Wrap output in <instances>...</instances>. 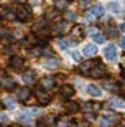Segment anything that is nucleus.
Here are the masks:
<instances>
[{
  "label": "nucleus",
  "mask_w": 125,
  "mask_h": 127,
  "mask_svg": "<svg viewBox=\"0 0 125 127\" xmlns=\"http://www.w3.org/2000/svg\"><path fill=\"white\" fill-rule=\"evenodd\" d=\"M89 76H91V78H104V76H105V68L97 64L96 68H92V71L89 73Z\"/></svg>",
  "instance_id": "nucleus-4"
},
{
  "label": "nucleus",
  "mask_w": 125,
  "mask_h": 127,
  "mask_svg": "<svg viewBox=\"0 0 125 127\" xmlns=\"http://www.w3.org/2000/svg\"><path fill=\"white\" fill-rule=\"evenodd\" d=\"M119 5H120V3H117V2H112V3H109V8H110L112 12H115V13H117V12H120V7H119Z\"/></svg>",
  "instance_id": "nucleus-24"
},
{
  "label": "nucleus",
  "mask_w": 125,
  "mask_h": 127,
  "mask_svg": "<svg viewBox=\"0 0 125 127\" xmlns=\"http://www.w3.org/2000/svg\"><path fill=\"white\" fill-rule=\"evenodd\" d=\"M31 55H33V56H38V55H41V48H35V50H31Z\"/></svg>",
  "instance_id": "nucleus-34"
},
{
  "label": "nucleus",
  "mask_w": 125,
  "mask_h": 127,
  "mask_svg": "<svg viewBox=\"0 0 125 127\" xmlns=\"http://www.w3.org/2000/svg\"><path fill=\"white\" fill-rule=\"evenodd\" d=\"M5 104H7L8 107H15V101H13V99H10V97L5 99Z\"/></svg>",
  "instance_id": "nucleus-31"
},
{
  "label": "nucleus",
  "mask_w": 125,
  "mask_h": 127,
  "mask_svg": "<svg viewBox=\"0 0 125 127\" xmlns=\"http://www.w3.org/2000/svg\"><path fill=\"white\" fill-rule=\"evenodd\" d=\"M94 40H96V43H104V40H105V35H104V33H97V35L94 36Z\"/></svg>",
  "instance_id": "nucleus-27"
},
{
  "label": "nucleus",
  "mask_w": 125,
  "mask_h": 127,
  "mask_svg": "<svg viewBox=\"0 0 125 127\" xmlns=\"http://www.w3.org/2000/svg\"><path fill=\"white\" fill-rule=\"evenodd\" d=\"M96 53H97L96 45H86V46H84V55H86V56H94Z\"/></svg>",
  "instance_id": "nucleus-14"
},
{
  "label": "nucleus",
  "mask_w": 125,
  "mask_h": 127,
  "mask_svg": "<svg viewBox=\"0 0 125 127\" xmlns=\"http://www.w3.org/2000/svg\"><path fill=\"white\" fill-rule=\"evenodd\" d=\"M115 83L114 81H110V79H107V81H104V88L105 89H114V88H117V86H114Z\"/></svg>",
  "instance_id": "nucleus-25"
},
{
  "label": "nucleus",
  "mask_w": 125,
  "mask_h": 127,
  "mask_svg": "<svg viewBox=\"0 0 125 127\" xmlns=\"http://www.w3.org/2000/svg\"><path fill=\"white\" fill-rule=\"evenodd\" d=\"M54 88V78H50V76H46V78H43L41 79V89L43 91H50Z\"/></svg>",
  "instance_id": "nucleus-5"
},
{
  "label": "nucleus",
  "mask_w": 125,
  "mask_h": 127,
  "mask_svg": "<svg viewBox=\"0 0 125 127\" xmlns=\"http://www.w3.org/2000/svg\"><path fill=\"white\" fill-rule=\"evenodd\" d=\"M94 64H96L94 61H86V63H82V64L79 66V71H81V73H91Z\"/></svg>",
  "instance_id": "nucleus-11"
},
{
  "label": "nucleus",
  "mask_w": 125,
  "mask_h": 127,
  "mask_svg": "<svg viewBox=\"0 0 125 127\" xmlns=\"http://www.w3.org/2000/svg\"><path fill=\"white\" fill-rule=\"evenodd\" d=\"M99 126L100 127H110V124L114 122V117H105V116H102V117H99Z\"/></svg>",
  "instance_id": "nucleus-12"
},
{
  "label": "nucleus",
  "mask_w": 125,
  "mask_h": 127,
  "mask_svg": "<svg viewBox=\"0 0 125 127\" xmlns=\"http://www.w3.org/2000/svg\"><path fill=\"white\" fill-rule=\"evenodd\" d=\"M87 93H89V96H92V97H99V96H102V89L97 88V86H94V84L87 86Z\"/></svg>",
  "instance_id": "nucleus-8"
},
{
  "label": "nucleus",
  "mask_w": 125,
  "mask_h": 127,
  "mask_svg": "<svg viewBox=\"0 0 125 127\" xmlns=\"http://www.w3.org/2000/svg\"><path fill=\"white\" fill-rule=\"evenodd\" d=\"M0 84H2V88H5V89H13L15 81L12 79V78H2V79H0Z\"/></svg>",
  "instance_id": "nucleus-10"
},
{
  "label": "nucleus",
  "mask_w": 125,
  "mask_h": 127,
  "mask_svg": "<svg viewBox=\"0 0 125 127\" xmlns=\"http://www.w3.org/2000/svg\"><path fill=\"white\" fill-rule=\"evenodd\" d=\"M20 121H22L25 126H33V124H35V121H33V117H31V112L30 114H22V116H20Z\"/></svg>",
  "instance_id": "nucleus-13"
},
{
  "label": "nucleus",
  "mask_w": 125,
  "mask_h": 127,
  "mask_svg": "<svg viewBox=\"0 0 125 127\" xmlns=\"http://www.w3.org/2000/svg\"><path fill=\"white\" fill-rule=\"evenodd\" d=\"M68 5H69V2H68V0H56V8H58V10L66 8Z\"/></svg>",
  "instance_id": "nucleus-21"
},
{
  "label": "nucleus",
  "mask_w": 125,
  "mask_h": 127,
  "mask_svg": "<svg viewBox=\"0 0 125 127\" xmlns=\"http://www.w3.org/2000/svg\"><path fill=\"white\" fill-rule=\"evenodd\" d=\"M124 78H125V73H124Z\"/></svg>",
  "instance_id": "nucleus-39"
},
{
  "label": "nucleus",
  "mask_w": 125,
  "mask_h": 127,
  "mask_svg": "<svg viewBox=\"0 0 125 127\" xmlns=\"http://www.w3.org/2000/svg\"><path fill=\"white\" fill-rule=\"evenodd\" d=\"M71 58H73L74 61H81V55H79L77 51H73V53H71Z\"/></svg>",
  "instance_id": "nucleus-30"
},
{
  "label": "nucleus",
  "mask_w": 125,
  "mask_h": 127,
  "mask_svg": "<svg viewBox=\"0 0 125 127\" xmlns=\"http://www.w3.org/2000/svg\"><path fill=\"white\" fill-rule=\"evenodd\" d=\"M30 94H31V91L28 89V88H20V89L17 91V97H18L20 101H26V99L30 97Z\"/></svg>",
  "instance_id": "nucleus-7"
},
{
  "label": "nucleus",
  "mask_w": 125,
  "mask_h": 127,
  "mask_svg": "<svg viewBox=\"0 0 125 127\" xmlns=\"http://www.w3.org/2000/svg\"><path fill=\"white\" fill-rule=\"evenodd\" d=\"M104 56H105L109 61H115V58H117V48H115V45H107V46L104 48Z\"/></svg>",
  "instance_id": "nucleus-2"
},
{
  "label": "nucleus",
  "mask_w": 125,
  "mask_h": 127,
  "mask_svg": "<svg viewBox=\"0 0 125 127\" xmlns=\"http://www.w3.org/2000/svg\"><path fill=\"white\" fill-rule=\"evenodd\" d=\"M61 96L63 97H73L74 96V88L71 84H63V88H61Z\"/></svg>",
  "instance_id": "nucleus-6"
},
{
  "label": "nucleus",
  "mask_w": 125,
  "mask_h": 127,
  "mask_svg": "<svg viewBox=\"0 0 125 127\" xmlns=\"http://www.w3.org/2000/svg\"><path fill=\"white\" fill-rule=\"evenodd\" d=\"M12 127H22V126H18V124H15V126H12Z\"/></svg>",
  "instance_id": "nucleus-38"
},
{
  "label": "nucleus",
  "mask_w": 125,
  "mask_h": 127,
  "mask_svg": "<svg viewBox=\"0 0 125 127\" xmlns=\"http://www.w3.org/2000/svg\"><path fill=\"white\" fill-rule=\"evenodd\" d=\"M36 97H38V102H40V104H48V102L51 101L50 94H46V93H43L41 89H40V91H36Z\"/></svg>",
  "instance_id": "nucleus-9"
},
{
  "label": "nucleus",
  "mask_w": 125,
  "mask_h": 127,
  "mask_svg": "<svg viewBox=\"0 0 125 127\" xmlns=\"http://www.w3.org/2000/svg\"><path fill=\"white\" fill-rule=\"evenodd\" d=\"M35 81H36V76H35L33 71H28V73L23 74V83H28V84H30V83H35Z\"/></svg>",
  "instance_id": "nucleus-15"
},
{
  "label": "nucleus",
  "mask_w": 125,
  "mask_h": 127,
  "mask_svg": "<svg viewBox=\"0 0 125 127\" xmlns=\"http://www.w3.org/2000/svg\"><path fill=\"white\" fill-rule=\"evenodd\" d=\"M120 28H122V30H124V32H125V23H122V27H120Z\"/></svg>",
  "instance_id": "nucleus-37"
},
{
  "label": "nucleus",
  "mask_w": 125,
  "mask_h": 127,
  "mask_svg": "<svg viewBox=\"0 0 125 127\" xmlns=\"http://www.w3.org/2000/svg\"><path fill=\"white\" fill-rule=\"evenodd\" d=\"M45 25H46V20H45V18H40L36 23H35V30H36V32H40V30H41Z\"/></svg>",
  "instance_id": "nucleus-22"
},
{
  "label": "nucleus",
  "mask_w": 125,
  "mask_h": 127,
  "mask_svg": "<svg viewBox=\"0 0 125 127\" xmlns=\"http://www.w3.org/2000/svg\"><path fill=\"white\" fill-rule=\"evenodd\" d=\"M107 35H109V36H115V35H117V30L114 28V27H110V28H109V32H107Z\"/></svg>",
  "instance_id": "nucleus-33"
},
{
  "label": "nucleus",
  "mask_w": 125,
  "mask_h": 127,
  "mask_svg": "<svg viewBox=\"0 0 125 127\" xmlns=\"http://www.w3.org/2000/svg\"><path fill=\"white\" fill-rule=\"evenodd\" d=\"M10 66L15 68V69H23L25 60L22 56H12V60H10Z\"/></svg>",
  "instance_id": "nucleus-3"
},
{
  "label": "nucleus",
  "mask_w": 125,
  "mask_h": 127,
  "mask_svg": "<svg viewBox=\"0 0 125 127\" xmlns=\"http://www.w3.org/2000/svg\"><path fill=\"white\" fill-rule=\"evenodd\" d=\"M54 66H58V61H56V60H53V61H45V68H54Z\"/></svg>",
  "instance_id": "nucleus-28"
},
{
  "label": "nucleus",
  "mask_w": 125,
  "mask_h": 127,
  "mask_svg": "<svg viewBox=\"0 0 125 127\" xmlns=\"http://www.w3.org/2000/svg\"><path fill=\"white\" fill-rule=\"evenodd\" d=\"M8 122V116L3 112H0V124H7Z\"/></svg>",
  "instance_id": "nucleus-29"
},
{
  "label": "nucleus",
  "mask_w": 125,
  "mask_h": 127,
  "mask_svg": "<svg viewBox=\"0 0 125 127\" xmlns=\"http://www.w3.org/2000/svg\"><path fill=\"white\" fill-rule=\"evenodd\" d=\"M110 106H114V107H125V101H122V99H119V97H112Z\"/></svg>",
  "instance_id": "nucleus-18"
},
{
  "label": "nucleus",
  "mask_w": 125,
  "mask_h": 127,
  "mask_svg": "<svg viewBox=\"0 0 125 127\" xmlns=\"http://www.w3.org/2000/svg\"><path fill=\"white\" fill-rule=\"evenodd\" d=\"M51 30H53V33H54V35H58V33H61L63 30H64V23H63V22H59V23H54L53 27H51Z\"/></svg>",
  "instance_id": "nucleus-19"
},
{
  "label": "nucleus",
  "mask_w": 125,
  "mask_h": 127,
  "mask_svg": "<svg viewBox=\"0 0 125 127\" xmlns=\"http://www.w3.org/2000/svg\"><path fill=\"white\" fill-rule=\"evenodd\" d=\"M120 46L125 50V36H122V38H120Z\"/></svg>",
  "instance_id": "nucleus-36"
},
{
  "label": "nucleus",
  "mask_w": 125,
  "mask_h": 127,
  "mask_svg": "<svg viewBox=\"0 0 125 127\" xmlns=\"http://www.w3.org/2000/svg\"><path fill=\"white\" fill-rule=\"evenodd\" d=\"M58 46L63 48V50H66V48L69 46V41H68V40H58Z\"/></svg>",
  "instance_id": "nucleus-26"
},
{
  "label": "nucleus",
  "mask_w": 125,
  "mask_h": 127,
  "mask_svg": "<svg viewBox=\"0 0 125 127\" xmlns=\"http://www.w3.org/2000/svg\"><path fill=\"white\" fill-rule=\"evenodd\" d=\"M64 18L69 20V22H74V20H76V12H71V10H68V12L64 13Z\"/></svg>",
  "instance_id": "nucleus-23"
},
{
  "label": "nucleus",
  "mask_w": 125,
  "mask_h": 127,
  "mask_svg": "<svg viewBox=\"0 0 125 127\" xmlns=\"http://www.w3.org/2000/svg\"><path fill=\"white\" fill-rule=\"evenodd\" d=\"M77 2H79L81 7H89L91 5V0H77Z\"/></svg>",
  "instance_id": "nucleus-32"
},
{
  "label": "nucleus",
  "mask_w": 125,
  "mask_h": 127,
  "mask_svg": "<svg viewBox=\"0 0 125 127\" xmlns=\"http://www.w3.org/2000/svg\"><path fill=\"white\" fill-rule=\"evenodd\" d=\"M73 35H74L76 40H81V38L84 36V32H82V28H81V27H76V28L73 30Z\"/></svg>",
  "instance_id": "nucleus-20"
},
{
  "label": "nucleus",
  "mask_w": 125,
  "mask_h": 127,
  "mask_svg": "<svg viewBox=\"0 0 125 127\" xmlns=\"http://www.w3.org/2000/svg\"><path fill=\"white\" fill-rule=\"evenodd\" d=\"M87 35H91V36H96V35H97V30H96V28H89V30H87Z\"/></svg>",
  "instance_id": "nucleus-35"
},
{
  "label": "nucleus",
  "mask_w": 125,
  "mask_h": 127,
  "mask_svg": "<svg viewBox=\"0 0 125 127\" xmlns=\"http://www.w3.org/2000/svg\"><path fill=\"white\" fill-rule=\"evenodd\" d=\"M92 15H97V17H102L104 15V8H102L100 5H94V7H91V10H89Z\"/></svg>",
  "instance_id": "nucleus-17"
},
{
  "label": "nucleus",
  "mask_w": 125,
  "mask_h": 127,
  "mask_svg": "<svg viewBox=\"0 0 125 127\" xmlns=\"http://www.w3.org/2000/svg\"><path fill=\"white\" fill-rule=\"evenodd\" d=\"M17 18L23 20V22L31 18V8H30V5H26V3L18 5V8H17Z\"/></svg>",
  "instance_id": "nucleus-1"
},
{
  "label": "nucleus",
  "mask_w": 125,
  "mask_h": 127,
  "mask_svg": "<svg viewBox=\"0 0 125 127\" xmlns=\"http://www.w3.org/2000/svg\"><path fill=\"white\" fill-rule=\"evenodd\" d=\"M64 109L68 111V112H76V111L79 109V104L77 102H69V101H68V102H64Z\"/></svg>",
  "instance_id": "nucleus-16"
}]
</instances>
